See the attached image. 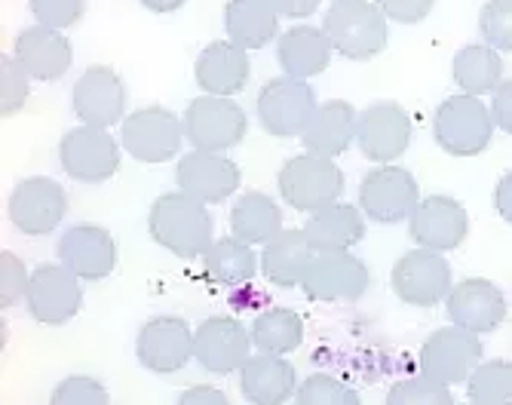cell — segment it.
<instances>
[{
	"label": "cell",
	"mask_w": 512,
	"mask_h": 405,
	"mask_svg": "<svg viewBox=\"0 0 512 405\" xmlns=\"http://www.w3.org/2000/svg\"><path fill=\"white\" fill-rule=\"evenodd\" d=\"M148 231L160 249L178 258H200L215 243V221L206 203L181 191H169L154 200L148 212Z\"/></svg>",
	"instance_id": "cell-1"
},
{
	"label": "cell",
	"mask_w": 512,
	"mask_h": 405,
	"mask_svg": "<svg viewBox=\"0 0 512 405\" xmlns=\"http://www.w3.org/2000/svg\"><path fill=\"white\" fill-rule=\"evenodd\" d=\"M387 16L375 0H350V4H332L325 13L322 31L329 34L338 56L350 62H368L387 50Z\"/></svg>",
	"instance_id": "cell-2"
},
{
	"label": "cell",
	"mask_w": 512,
	"mask_h": 405,
	"mask_svg": "<svg viewBox=\"0 0 512 405\" xmlns=\"http://www.w3.org/2000/svg\"><path fill=\"white\" fill-rule=\"evenodd\" d=\"M279 197L298 212H319L332 206L344 194V172L332 157L319 154H295L283 163L276 175Z\"/></svg>",
	"instance_id": "cell-3"
},
{
	"label": "cell",
	"mask_w": 512,
	"mask_h": 405,
	"mask_svg": "<svg viewBox=\"0 0 512 405\" xmlns=\"http://www.w3.org/2000/svg\"><path fill=\"white\" fill-rule=\"evenodd\" d=\"M494 129L491 105L467 93L448 96L433 114V135L451 157H479L491 145Z\"/></svg>",
	"instance_id": "cell-4"
},
{
	"label": "cell",
	"mask_w": 512,
	"mask_h": 405,
	"mask_svg": "<svg viewBox=\"0 0 512 405\" xmlns=\"http://www.w3.org/2000/svg\"><path fill=\"white\" fill-rule=\"evenodd\" d=\"M184 139L194 145V151L224 154L237 148L246 139L249 117L246 111L227 96H197L184 108Z\"/></svg>",
	"instance_id": "cell-5"
},
{
	"label": "cell",
	"mask_w": 512,
	"mask_h": 405,
	"mask_svg": "<svg viewBox=\"0 0 512 405\" xmlns=\"http://www.w3.org/2000/svg\"><path fill=\"white\" fill-rule=\"evenodd\" d=\"M319 102L307 80L295 77H273L258 89V123L273 139H301L310 126Z\"/></svg>",
	"instance_id": "cell-6"
},
{
	"label": "cell",
	"mask_w": 512,
	"mask_h": 405,
	"mask_svg": "<svg viewBox=\"0 0 512 405\" xmlns=\"http://www.w3.org/2000/svg\"><path fill=\"white\" fill-rule=\"evenodd\" d=\"M181 142L184 123L163 105L138 108L120 123V145L138 163H169L181 154Z\"/></svg>",
	"instance_id": "cell-7"
},
{
	"label": "cell",
	"mask_w": 512,
	"mask_h": 405,
	"mask_svg": "<svg viewBox=\"0 0 512 405\" xmlns=\"http://www.w3.org/2000/svg\"><path fill=\"white\" fill-rule=\"evenodd\" d=\"M59 163L68 178L80 185H102L120 169V142L108 129L77 126L68 129L59 142Z\"/></svg>",
	"instance_id": "cell-8"
},
{
	"label": "cell",
	"mask_w": 512,
	"mask_h": 405,
	"mask_svg": "<svg viewBox=\"0 0 512 405\" xmlns=\"http://www.w3.org/2000/svg\"><path fill=\"white\" fill-rule=\"evenodd\" d=\"M390 289L408 307H436L454 289L451 264L442 252L411 249L396 258L390 270Z\"/></svg>",
	"instance_id": "cell-9"
},
{
	"label": "cell",
	"mask_w": 512,
	"mask_h": 405,
	"mask_svg": "<svg viewBox=\"0 0 512 405\" xmlns=\"http://www.w3.org/2000/svg\"><path fill=\"white\" fill-rule=\"evenodd\" d=\"M371 274L353 252H313L301 289L319 304H347L368 292Z\"/></svg>",
	"instance_id": "cell-10"
},
{
	"label": "cell",
	"mask_w": 512,
	"mask_h": 405,
	"mask_svg": "<svg viewBox=\"0 0 512 405\" xmlns=\"http://www.w3.org/2000/svg\"><path fill=\"white\" fill-rule=\"evenodd\" d=\"M421 203V188L417 178L393 163L375 166L362 175L359 182V209L365 218L378 224H399Z\"/></svg>",
	"instance_id": "cell-11"
},
{
	"label": "cell",
	"mask_w": 512,
	"mask_h": 405,
	"mask_svg": "<svg viewBox=\"0 0 512 405\" xmlns=\"http://www.w3.org/2000/svg\"><path fill=\"white\" fill-rule=\"evenodd\" d=\"M7 212H10V221L19 234L46 237L62 224V218L68 212V194L56 178L31 175V178H22V182L13 188Z\"/></svg>",
	"instance_id": "cell-12"
},
{
	"label": "cell",
	"mask_w": 512,
	"mask_h": 405,
	"mask_svg": "<svg viewBox=\"0 0 512 405\" xmlns=\"http://www.w3.org/2000/svg\"><path fill=\"white\" fill-rule=\"evenodd\" d=\"M482 350L485 347H482L479 335L470 329H460V326L436 329L421 347L424 375L445 387L470 381V375L482 363Z\"/></svg>",
	"instance_id": "cell-13"
},
{
	"label": "cell",
	"mask_w": 512,
	"mask_h": 405,
	"mask_svg": "<svg viewBox=\"0 0 512 405\" xmlns=\"http://www.w3.org/2000/svg\"><path fill=\"white\" fill-rule=\"evenodd\" d=\"M28 313L40 326H65L71 323L80 307V277H74L65 264H40L31 270V289H28Z\"/></svg>",
	"instance_id": "cell-14"
},
{
	"label": "cell",
	"mask_w": 512,
	"mask_h": 405,
	"mask_svg": "<svg viewBox=\"0 0 512 405\" xmlns=\"http://www.w3.org/2000/svg\"><path fill=\"white\" fill-rule=\"evenodd\" d=\"M71 108L83 126L111 129L126 120V83L111 65H89L71 89Z\"/></svg>",
	"instance_id": "cell-15"
},
{
	"label": "cell",
	"mask_w": 512,
	"mask_h": 405,
	"mask_svg": "<svg viewBox=\"0 0 512 405\" xmlns=\"http://www.w3.org/2000/svg\"><path fill=\"white\" fill-rule=\"evenodd\" d=\"M411 114L399 102H375L356 120V145L371 163H393L411 145Z\"/></svg>",
	"instance_id": "cell-16"
},
{
	"label": "cell",
	"mask_w": 512,
	"mask_h": 405,
	"mask_svg": "<svg viewBox=\"0 0 512 405\" xmlns=\"http://www.w3.org/2000/svg\"><path fill=\"white\" fill-rule=\"evenodd\" d=\"M135 356L148 372L172 375L194 356V332L181 317H151L135 335Z\"/></svg>",
	"instance_id": "cell-17"
},
{
	"label": "cell",
	"mask_w": 512,
	"mask_h": 405,
	"mask_svg": "<svg viewBox=\"0 0 512 405\" xmlns=\"http://www.w3.org/2000/svg\"><path fill=\"white\" fill-rule=\"evenodd\" d=\"M408 234L417 249L430 252H451L470 234V215L454 197L433 194L424 197L408 215Z\"/></svg>",
	"instance_id": "cell-18"
},
{
	"label": "cell",
	"mask_w": 512,
	"mask_h": 405,
	"mask_svg": "<svg viewBox=\"0 0 512 405\" xmlns=\"http://www.w3.org/2000/svg\"><path fill=\"white\" fill-rule=\"evenodd\" d=\"M175 182H178L181 194H188L209 206V203H224L234 197L243 182V175H240V166L224 154L191 151V154L178 157Z\"/></svg>",
	"instance_id": "cell-19"
},
{
	"label": "cell",
	"mask_w": 512,
	"mask_h": 405,
	"mask_svg": "<svg viewBox=\"0 0 512 405\" xmlns=\"http://www.w3.org/2000/svg\"><path fill=\"white\" fill-rule=\"evenodd\" d=\"M59 264H65L74 277L86 283H99L114 274L117 243L102 224H74L59 237Z\"/></svg>",
	"instance_id": "cell-20"
},
{
	"label": "cell",
	"mask_w": 512,
	"mask_h": 405,
	"mask_svg": "<svg viewBox=\"0 0 512 405\" xmlns=\"http://www.w3.org/2000/svg\"><path fill=\"white\" fill-rule=\"evenodd\" d=\"M194 356L209 375H234L252 356V335L230 317H209L194 329Z\"/></svg>",
	"instance_id": "cell-21"
},
{
	"label": "cell",
	"mask_w": 512,
	"mask_h": 405,
	"mask_svg": "<svg viewBox=\"0 0 512 405\" xmlns=\"http://www.w3.org/2000/svg\"><path fill=\"white\" fill-rule=\"evenodd\" d=\"M249 77H252L249 50H243L234 40H212L209 47L200 50L194 62V80L206 96L234 99L249 86Z\"/></svg>",
	"instance_id": "cell-22"
},
{
	"label": "cell",
	"mask_w": 512,
	"mask_h": 405,
	"mask_svg": "<svg viewBox=\"0 0 512 405\" xmlns=\"http://www.w3.org/2000/svg\"><path fill=\"white\" fill-rule=\"evenodd\" d=\"M445 307H448L451 326L470 329L476 335L494 332L506 320V298H503V292L491 280H482V277H470V280L457 283L448 292Z\"/></svg>",
	"instance_id": "cell-23"
},
{
	"label": "cell",
	"mask_w": 512,
	"mask_h": 405,
	"mask_svg": "<svg viewBox=\"0 0 512 405\" xmlns=\"http://www.w3.org/2000/svg\"><path fill=\"white\" fill-rule=\"evenodd\" d=\"M13 59L22 65V71L31 80L50 83V80H59L68 74V68L74 62V50H71V40L62 31L31 25L16 34Z\"/></svg>",
	"instance_id": "cell-24"
},
{
	"label": "cell",
	"mask_w": 512,
	"mask_h": 405,
	"mask_svg": "<svg viewBox=\"0 0 512 405\" xmlns=\"http://www.w3.org/2000/svg\"><path fill=\"white\" fill-rule=\"evenodd\" d=\"M240 390L252 405H286L298 393V372L286 356L252 353L240 369Z\"/></svg>",
	"instance_id": "cell-25"
},
{
	"label": "cell",
	"mask_w": 512,
	"mask_h": 405,
	"mask_svg": "<svg viewBox=\"0 0 512 405\" xmlns=\"http://www.w3.org/2000/svg\"><path fill=\"white\" fill-rule=\"evenodd\" d=\"M332 56H335V47L329 34L316 25H292L276 40L279 68L286 71V77H295V80H310L322 74L332 65Z\"/></svg>",
	"instance_id": "cell-26"
},
{
	"label": "cell",
	"mask_w": 512,
	"mask_h": 405,
	"mask_svg": "<svg viewBox=\"0 0 512 405\" xmlns=\"http://www.w3.org/2000/svg\"><path fill=\"white\" fill-rule=\"evenodd\" d=\"M301 231L313 252H350L365 237V215L359 206L332 203L319 212H310Z\"/></svg>",
	"instance_id": "cell-27"
},
{
	"label": "cell",
	"mask_w": 512,
	"mask_h": 405,
	"mask_svg": "<svg viewBox=\"0 0 512 405\" xmlns=\"http://www.w3.org/2000/svg\"><path fill=\"white\" fill-rule=\"evenodd\" d=\"M279 10L273 0H227L224 4V31L227 40L240 43L243 50H264L279 40Z\"/></svg>",
	"instance_id": "cell-28"
},
{
	"label": "cell",
	"mask_w": 512,
	"mask_h": 405,
	"mask_svg": "<svg viewBox=\"0 0 512 405\" xmlns=\"http://www.w3.org/2000/svg\"><path fill=\"white\" fill-rule=\"evenodd\" d=\"M356 108L344 99H329L325 105L316 108L310 126L304 129L301 142L310 154L319 157H338L350 148V142L356 139Z\"/></svg>",
	"instance_id": "cell-29"
},
{
	"label": "cell",
	"mask_w": 512,
	"mask_h": 405,
	"mask_svg": "<svg viewBox=\"0 0 512 405\" xmlns=\"http://www.w3.org/2000/svg\"><path fill=\"white\" fill-rule=\"evenodd\" d=\"M313 258V249L304 237V231L286 228L279 231L270 243L261 249V274L276 289H295L304 280V270Z\"/></svg>",
	"instance_id": "cell-30"
},
{
	"label": "cell",
	"mask_w": 512,
	"mask_h": 405,
	"mask_svg": "<svg viewBox=\"0 0 512 405\" xmlns=\"http://www.w3.org/2000/svg\"><path fill=\"white\" fill-rule=\"evenodd\" d=\"M283 228V209L264 191H246L230 206V234L249 246L270 243Z\"/></svg>",
	"instance_id": "cell-31"
},
{
	"label": "cell",
	"mask_w": 512,
	"mask_h": 405,
	"mask_svg": "<svg viewBox=\"0 0 512 405\" xmlns=\"http://www.w3.org/2000/svg\"><path fill=\"white\" fill-rule=\"evenodd\" d=\"M203 267H206V277L212 283L234 289V286L252 283V277L261 267V258L240 237H224V240H215L209 246V252L203 255Z\"/></svg>",
	"instance_id": "cell-32"
},
{
	"label": "cell",
	"mask_w": 512,
	"mask_h": 405,
	"mask_svg": "<svg viewBox=\"0 0 512 405\" xmlns=\"http://www.w3.org/2000/svg\"><path fill=\"white\" fill-rule=\"evenodd\" d=\"M451 77L467 96H488L503 83V59L488 43H467L451 62Z\"/></svg>",
	"instance_id": "cell-33"
},
{
	"label": "cell",
	"mask_w": 512,
	"mask_h": 405,
	"mask_svg": "<svg viewBox=\"0 0 512 405\" xmlns=\"http://www.w3.org/2000/svg\"><path fill=\"white\" fill-rule=\"evenodd\" d=\"M252 347L258 353H276L286 356L301 347L304 341V323L289 307H267L252 323Z\"/></svg>",
	"instance_id": "cell-34"
},
{
	"label": "cell",
	"mask_w": 512,
	"mask_h": 405,
	"mask_svg": "<svg viewBox=\"0 0 512 405\" xmlns=\"http://www.w3.org/2000/svg\"><path fill=\"white\" fill-rule=\"evenodd\" d=\"M470 405H512V363L509 359H488L479 363L467 381Z\"/></svg>",
	"instance_id": "cell-35"
},
{
	"label": "cell",
	"mask_w": 512,
	"mask_h": 405,
	"mask_svg": "<svg viewBox=\"0 0 512 405\" xmlns=\"http://www.w3.org/2000/svg\"><path fill=\"white\" fill-rule=\"evenodd\" d=\"M295 405H362L359 393L335 375H310L298 384Z\"/></svg>",
	"instance_id": "cell-36"
},
{
	"label": "cell",
	"mask_w": 512,
	"mask_h": 405,
	"mask_svg": "<svg viewBox=\"0 0 512 405\" xmlns=\"http://www.w3.org/2000/svg\"><path fill=\"white\" fill-rule=\"evenodd\" d=\"M387 405H454V396H451V387L427 375H417V378H405L393 384L387 393Z\"/></svg>",
	"instance_id": "cell-37"
},
{
	"label": "cell",
	"mask_w": 512,
	"mask_h": 405,
	"mask_svg": "<svg viewBox=\"0 0 512 405\" xmlns=\"http://www.w3.org/2000/svg\"><path fill=\"white\" fill-rule=\"evenodd\" d=\"M50 405H111V393L92 375H68L53 387Z\"/></svg>",
	"instance_id": "cell-38"
},
{
	"label": "cell",
	"mask_w": 512,
	"mask_h": 405,
	"mask_svg": "<svg viewBox=\"0 0 512 405\" xmlns=\"http://www.w3.org/2000/svg\"><path fill=\"white\" fill-rule=\"evenodd\" d=\"M31 93V77L22 71V65L13 56L0 59V117H16Z\"/></svg>",
	"instance_id": "cell-39"
},
{
	"label": "cell",
	"mask_w": 512,
	"mask_h": 405,
	"mask_svg": "<svg viewBox=\"0 0 512 405\" xmlns=\"http://www.w3.org/2000/svg\"><path fill=\"white\" fill-rule=\"evenodd\" d=\"M479 31L497 53H512V0H488L479 13Z\"/></svg>",
	"instance_id": "cell-40"
},
{
	"label": "cell",
	"mask_w": 512,
	"mask_h": 405,
	"mask_svg": "<svg viewBox=\"0 0 512 405\" xmlns=\"http://www.w3.org/2000/svg\"><path fill=\"white\" fill-rule=\"evenodd\" d=\"M28 289H31V274L25 261L16 255V252H0V307L10 310L16 307L19 301L28 298Z\"/></svg>",
	"instance_id": "cell-41"
},
{
	"label": "cell",
	"mask_w": 512,
	"mask_h": 405,
	"mask_svg": "<svg viewBox=\"0 0 512 405\" xmlns=\"http://www.w3.org/2000/svg\"><path fill=\"white\" fill-rule=\"evenodd\" d=\"M28 7L37 25L53 28V31H68L80 25L86 13V0H28Z\"/></svg>",
	"instance_id": "cell-42"
},
{
	"label": "cell",
	"mask_w": 512,
	"mask_h": 405,
	"mask_svg": "<svg viewBox=\"0 0 512 405\" xmlns=\"http://www.w3.org/2000/svg\"><path fill=\"white\" fill-rule=\"evenodd\" d=\"M375 4L393 22H399V25H417V22H424L433 13L436 0H375Z\"/></svg>",
	"instance_id": "cell-43"
},
{
	"label": "cell",
	"mask_w": 512,
	"mask_h": 405,
	"mask_svg": "<svg viewBox=\"0 0 512 405\" xmlns=\"http://www.w3.org/2000/svg\"><path fill=\"white\" fill-rule=\"evenodd\" d=\"M491 117L500 132L512 135V80H503L491 93Z\"/></svg>",
	"instance_id": "cell-44"
},
{
	"label": "cell",
	"mask_w": 512,
	"mask_h": 405,
	"mask_svg": "<svg viewBox=\"0 0 512 405\" xmlns=\"http://www.w3.org/2000/svg\"><path fill=\"white\" fill-rule=\"evenodd\" d=\"M175 405H230L227 393L212 387V384H197V387H188Z\"/></svg>",
	"instance_id": "cell-45"
},
{
	"label": "cell",
	"mask_w": 512,
	"mask_h": 405,
	"mask_svg": "<svg viewBox=\"0 0 512 405\" xmlns=\"http://www.w3.org/2000/svg\"><path fill=\"white\" fill-rule=\"evenodd\" d=\"M322 0H273V7L279 10L283 19H310L319 10Z\"/></svg>",
	"instance_id": "cell-46"
},
{
	"label": "cell",
	"mask_w": 512,
	"mask_h": 405,
	"mask_svg": "<svg viewBox=\"0 0 512 405\" xmlns=\"http://www.w3.org/2000/svg\"><path fill=\"white\" fill-rule=\"evenodd\" d=\"M494 209L506 224H512V169L500 178L497 188H494Z\"/></svg>",
	"instance_id": "cell-47"
},
{
	"label": "cell",
	"mask_w": 512,
	"mask_h": 405,
	"mask_svg": "<svg viewBox=\"0 0 512 405\" xmlns=\"http://www.w3.org/2000/svg\"><path fill=\"white\" fill-rule=\"evenodd\" d=\"M138 4H142L145 10H151V13H175V10H181L184 4H188V0H138Z\"/></svg>",
	"instance_id": "cell-48"
},
{
	"label": "cell",
	"mask_w": 512,
	"mask_h": 405,
	"mask_svg": "<svg viewBox=\"0 0 512 405\" xmlns=\"http://www.w3.org/2000/svg\"><path fill=\"white\" fill-rule=\"evenodd\" d=\"M332 4H350V0H332Z\"/></svg>",
	"instance_id": "cell-49"
}]
</instances>
